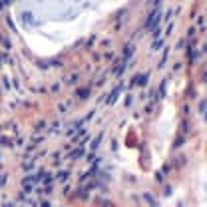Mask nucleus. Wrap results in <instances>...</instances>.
<instances>
[{
    "mask_svg": "<svg viewBox=\"0 0 207 207\" xmlns=\"http://www.w3.org/2000/svg\"><path fill=\"white\" fill-rule=\"evenodd\" d=\"M120 92H121V86H118V88H116V90H114V92L110 94V98H108V100H106V104H108V106H112V104H114V102H116V98L120 96Z\"/></svg>",
    "mask_w": 207,
    "mask_h": 207,
    "instance_id": "1",
    "label": "nucleus"
},
{
    "mask_svg": "<svg viewBox=\"0 0 207 207\" xmlns=\"http://www.w3.org/2000/svg\"><path fill=\"white\" fill-rule=\"evenodd\" d=\"M146 82H147V74H141V76H138V78L132 80V86H134V84H138V86H146Z\"/></svg>",
    "mask_w": 207,
    "mask_h": 207,
    "instance_id": "2",
    "label": "nucleus"
},
{
    "mask_svg": "<svg viewBox=\"0 0 207 207\" xmlns=\"http://www.w3.org/2000/svg\"><path fill=\"white\" fill-rule=\"evenodd\" d=\"M143 199H146V201H147V203H149L151 207H157V201H155V197H154V195H149V193H143Z\"/></svg>",
    "mask_w": 207,
    "mask_h": 207,
    "instance_id": "3",
    "label": "nucleus"
},
{
    "mask_svg": "<svg viewBox=\"0 0 207 207\" xmlns=\"http://www.w3.org/2000/svg\"><path fill=\"white\" fill-rule=\"evenodd\" d=\"M22 22H26V24H32V12H30V10L22 12Z\"/></svg>",
    "mask_w": 207,
    "mask_h": 207,
    "instance_id": "4",
    "label": "nucleus"
},
{
    "mask_svg": "<svg viewBox=\"0 0 207 207\" xmlns=\"http://www.w3.org/2000/svg\"><path fill=\"white\" fill-rule=\"evenodd\" d=\"M102 135H104V134H100L98 138H96V140L92 141V147H90V151H96V149H98V146H100V141H102Z\"/></svg>",
    "mask_w": 207,
    "mask_h": 207,
    "instance_id": "5",
    "label": "nucleus"
},
{
    "mask_svg": "<svg viewBox=\"0 0 207 207\" xmlns=\"http://www.w3.org/2000/svg\"><path fill=\"white\" fill-rule=\"evenodd\" d=\"M132 54H134V48H132V46L124 48V58H126V60H127V58H132Z\"/></svg>",
    "mask_w": 207,
    "mask_h": 207,
    "instance_id": "6",
    "label": "nucleus"
},
{
    "mask_svg": "<svg viewBox=\"0 0 207 207\" xmlns=\"http://www.w3.org/2000/svg\"><path fill=\"white\" fill-rule=\"evenodd\" d=\"M78 96H80V98H88V96H90V88H80V90H78Z\"/></svg>",
    "mask_w": 207,
    "mask_h": 207,
    "instance_id": "7",
    "label": "nucleus"
},
{
    "mask_svg": "<svg viewBox=\"0 0 207 207\" xmlns=\"http://www.w3.org/2000/svg\"><path fill=\"white\" fill-rule=\"evenodd\" d=\"M165 94V80L161 82V86H159V96H163Z\"/></svg>",
    "mask_w": 207,
    "mask_h": 207,
    "instance_id": "8",
    "label": "nucleus"
},
{
    "mask_svg": "<svg viewBox=\"0 0 207 207\" xmlns=\"http://www.w3.org/2000/svg\"><path fill=\"white\" fill-rule=\"evenodd\" d=\"M124 68H126V66H124V64H121V66L118 68V70H116V76H121V74H124Z\"/></svg>",
    "mask_w": 207,
    "mask_h": 207,
    "instance_id": "9",
    "label": "nucleus"
},
{
    "mask_svg": "<svg viewBox=\"0 0 207 207\" xmlns=\"http://www.w3.org/2000/svg\"><path fill=\"white\" fill-rule=\"evenodd\" d=\"M207 108V102H199V112H205Z\"/></svg>",
    "mask_w": 207,
    "mask_h": 207,
    "instance_id": "10",
    "label": "nucleus"
},
{
    "mask_svg": "<svg viewBox=\"0 0 207 207\" xmlns=\"http://www.w3.org/2000/svg\"><path fill=\"white\" fill-rule=\"evenodd\" d=\"M161 44H163V40H155V42H154V46H151V48H154V50H155V48H159Z\"/></svg>",
    "mask_w": 207,
    "mask_h": 207,
    "instance_id": "11",
    "label": "nucleus"
},
{
    "mask_svg": "<svg viewBox=\"0 0 207 207\" xmlns=\"http://www.w3.org/2000/svg\"><path fill=\"white\" fill-rule=\"evenodd\" d=\"M4 181H6V175H4V173H2V175H0V187H2V185H4Z\"/></svg>",
    "mask_w": 207,
    "mask_h": 207,
    "instance_id": "12",
    "label": "nucleus"
},
{
    "mask_svg": "<svg viewBox=\"0 0 207 207\" xmlns=\"http://www.w3.org/2000/svg\"><path fill=\"white\" fill-rule=\"evenodd\" d=\"M4 207H14V205H8V203H6V205H4Z\"/></svg>",
    "mask_w": 207,
    "mask_h": 207,
    "instance_id": "13",
    "label": "nucleus"
},
{
    "mask_svg": "<svg viewBox=\"0 0 207 207\" xmlns=\"http://www.w3.org/2000/svg\"><path fill=\"white\" fill-rule=\"evenodd\" d=\"M203 50H207V44H205V46H203Z\"/></svg>",
    "mask_w": 207,
    "mask_h": 207,
    "instance_id": "14",
    "label": "nucleus"
}]
</instances>
